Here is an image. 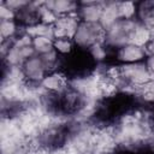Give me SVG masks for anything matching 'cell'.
<instances>
[{
	"label": "cell",
	"mask_w": 154,
	"mask_h": 154,
	"mask_svg": "<svg viewBox=\"0 0 154 154\" xmlns=\"http://www.w3.org/2000/svg\"><path fill=\"white\" fill-rule=\"evenodd\" d=\"M106 30L101 26L100 23H84L81 22L73 35V41L79 47L90 48L93 45L101 42V38H105Z\"/></svg>",
	"instance_id": "6da1fadb"
},
{
	"label": "cell",
	"mask_w": 154,
	"mask_h": 154,
	"mask_svg": "<svg viewBox=\"0 0 154 154\" xmlns=\"http://www.w3.org/2000/svg\"><path fill=\"white\" fill-rule=\"evenodd\" d=\"M146 66H147L148 71L150 72L152 77L154 78V54H152V55H149V57L147 58V60H146Z\"/></svg>",
	"instance_id": "9a60e30c"
},
{
	"label": "cell",
	"mask_w": 154,
	"mask_h": 154,
	"mask_svg": "<svg viewBox=\"0 0 154 154\" xmlns=\"http://www.w3.org/2000/svg\"><path fill=\"white\" fill-rule=\"evenodd\" d=\"M120 67L122 82L129 87H140L153 79L150 72L148 71L144 63L124 64Z\"/></svg>",
	"instance_id": "7a4b0ae2"
},
{
	"label": "cell",
	"mask_w": 154,
	"mask_h": 154,
	"mask_svg": "<svg viewBox=\"0 0 154 154\" xmlns=\"http://www.w3.org/2000/svg\"><path fill=\"white\" fill-rule=\"evenodd\" d=\"M46 70L47 67L45 66L40 57H32L25 60L22 67L24 77L29 79V82H32V83H37V82L41 83V81L46 76Z\"/></svg>",
	"instance_id": "3957f363"
},
{
	"label": "cell",
	"mask_w": 154,
	"mask_h": 154,
	"mask_svg": "<svg viewBox=\"0 0 154 154\" xmlns=\"http://www.w3.org/2000/svg\"><path fill=\"white\" fill-rule=\"evenodd\" d=\"M147 52L144 47L137 46L135 43H125L117 51V58L124 64H134V63H141L143 58L146 57Z\"/></svg>",
	"instance_id": "277c9868"
},
{
	"label": "cell",
	"mask_w": 154,
	"mask_h": 154,
	"mask_svg": "<svg viewBox=\"0 0 154 154\" xmlns=\"http://www.w3.org/2000/svg\"><path fill=\"white\" fill-rule=\"evenodd\" d=\"M102 5L99 2H84L78 7V17L84 23H99L102 13Z\"/></svg>",
	"instance_id": "5b68a950"
},
{
	"label": "cell",
	"mask_w": 154,
	"mask_h": 154,
	"mask_svg": "<svg viewBox=\"0 0 154 154\" xmlns=\"http://www.w3.org/2000/svg\"><path fill=\"white\" fill-rule=\"evenodd\" d=\"M119 13H118V2H108L102 5V13L100 18L101 26L107 30L112 25H114L119 20Z\"/></svg>",
	"instance_id": "52a82bcc"
},
{
	"label": "cell",
	"mask_w": 154,
	"mask_h": 154,
	"mask_svg": "<svg viewBox=\"0 0 154 154\" xmlns=\"http://www.w3.org/2000/svg\"><path fill=\"white\" fill-rule=\"evenodd\" d=\"M16 16H17V13L13 10H11L4 2H1V5H0V18H1V20H14Z\"/></svg>",
	"instance_id": "5bb4252c"
},
{
	"label": "cell",
	"mask_w": 154,
	"mask_h": 154,
	"mask_svg": "<svg viewBox=\"0 0 154 154\" xmlns=\"http://www.w3.org/2000/svg\"><path fill=\"white\" fill-rule=\"evenodd\" d=\"M45 5L52 10L58 17L61 16H67V14H73L78 10V5L72 2V1H66V0H59V1H49L45 2Z\"/></svg>",
	"instance_id": "ba28073f"
},
{
	"label": "cell",
	"mask_w": 154,
	"mask_h": 154,
	"mask_svg": "<svg viewBox=\"0 0 154 154\" xmlns=\"http://www.w3.org/2000/svg\"><path fill=\"white\" fill-rule=\"evenodd\" d=\"M32 47L40 55L45 54L53 49V40L46 36H35L32 37Z\"/></svg>",
	"instance_id": "9c48e42d"
},
{
	"label": "cell",
	"mask_w": 154,
	"mask_h": 154,
	"mask_svg": "<svg viewBox=\"0 0 154 154\" xmlns=\"http://www.w3.org/2000/svg\"><path fill=\"white\" fill-rule=\"evenodd\" d=\"M16 32H17V24L14 20H1L0 35L2 37V41L13 40V36Z\"/></svg>",
	"instance_id": "8fae6325"
},
{
	"label": "cell",
	"mask_w": 154,
	"mask_h": 154,
	"mask_svg": "<svg viewBox=\"0 0 154 154\" xmlns=\"http://www.w3.org/2000/svg\"><path fill=\"white\" fill-rule=\"evenodd\" d=\"M136 12V6L132 2H118V13L120 19H131Z\"/></svg>",
	"instance_id": "7c38bea8"
},
{
	"label": "cell",
	"mask_w": 154,
	"mask_h": 154,
	"mask_svg": "<svg viewBox=\"0 0 154 154\" xmlns=\"http://www.w3.org/2000/svg\"><path fill=\"white\" fill-rule=\"evenodd\" d=\"M53 49L58 54H69L73 49V41L69 37H58L53 40Z\"/></svg>",
	"instance_id": "30bf717a"
},
{
	"label": "cell",
	"mask_w": 154,
	"mask_h": 154,
	"mask_svg": "<svg viewBox=\"0 0 154 154\" xmlns=\"http://www.w3.org/2000/svg\"><path fill=\"white\" fill-rule=\"evenodd\" d=\"M40 84L48 93H61L66 89V78L58 72H51L45 76Z\"/></svg>",
	"instance_id": "8992f818"
},
{
	"label": "cell",
	"mask_w": 154,
	"mask_h": 154,
	"mask_svg": "<svg viewBox=\"0 0 154 154\" xmlns=\"http://www.w3.org/2000/svg\"><path fill=\"white\" fill-rule=\"evenodd\" d=\"M153 79H154V78H153Z\"/></svg>",
	"instance_id": "2e32d148"
},
{
	"label": "cell",
	"mask_w": 154,
	"mask_h": 154,
	"mask_svg": "<svg viewBox=\"0 0 154 154\" xmlns=\"http://www.w3.org/2000/svg\"><path fill=\"white\" fill-rule=\"evenodd\" d=\"M90 54L96 60H102L106 58V48L102 46V42H97L90 47Z\"/></svg>",
	"instance_id": "4fadbf2b"
}]
</instances>
